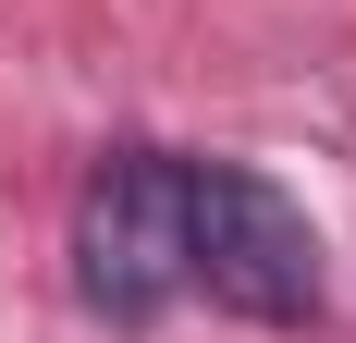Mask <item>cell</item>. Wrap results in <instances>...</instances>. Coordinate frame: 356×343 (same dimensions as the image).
Here are the masks:
<instances>
[{
    "label": "cell",
    "instance_id": "obj_2",
    "mask_svg": "<svg viewBox=\"0 0 356 343\" xmlns=\"http://www.w3.org/2000/svg\"><path fill=\"white\" fill-rule=\"evenodd\" d=\"M74 294L111 331H147L184 307V160L172 147H111L74 196Z\"/></svg>",
    "mask_w": 356,
    "mask_h": 343
},
{
    "label": "cell",
    "instance_id": "obj_1",
    "mask_svg": "<svg viewBox=\"0 0 356 343\" xmlns=\"http://www.w3.org/2000/svg\"><path fill=\"white\" fill-rule=\"evenodd\" d=\"M184 294H209L258 331H307L332 307L320 221L246 160H184Z\"/></svg>",
    "mask_w": 356,
    "mask_h": 343
}]
</instances>
